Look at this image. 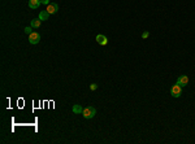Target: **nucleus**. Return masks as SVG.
<instances>
[{"label": "nucleus", "instance_id": "nucleus-2", "mask_svg": "<svg viewBox=\"0 0 195 144\" xmlns=\"http://www.w3.org/2000/svg\"><path fill=\"white\" fill-rule=\"evenodd\" d=\"M181 93H182V87L179 84L176 83L174 86H172V88H170V95L173 96V97H179L181 96Z\"/></svg>", "mask_w": 195, "mask_h": 144}, {"label": "nucleus", "instance_id": "nucleus-14", "mask_svg": "<svg viewBox=\"0 0 195 144\" xmlns=\"http://www.w3.org/2000/svg\"><path fill=\"white\" fill-rule=\"evenodd\" d=\"M40 3H42V4H46V5H48V4H50V0H40Z\"/></svg>", "mask_w": 195, "mask_h": 144}, {"label": "nucleus", "instance_id": "nucleus-11", "mask_svg": "<svg viewBox=\"0 0 195 144\" xmlns=\"http://www.w3.org/2000/svg\"><path fill=\"white\" fill-rule=\"evenodd\" d=\"M98 88V84H95V83H92V84H90V90L91 91H95V90Z\"/></svg>", "mask_w": 195, "mask_h": 144}, {"label": "nucleus", "instance_id": "nucleus-10", "mask_svg": "<svg viewBox=\"0 0 195 144\" xmlns=\"http://www.w3.org/2000/svg\"><path fill=\"white\" fill-rule=\"evenodd\" d=\"M42 25V21L39 18H34L33 21H31V27H39Z\"/></svg>", "mask_w": 195, "mask_h": 144}, {"label": "nucleus", "instance_id": "nucleus-6", "mask_svg": "<svg viewBox=\"0 0 195 144\" xmlns=\"http://www.w3.org/2000/svg\"><path fill=\"white\" fill-rule=\"evenodd\" d=\"M96 42L99 43L100 46H107L108 39H107V37H105V35H101V34H99V35H96Z\"/></svg>", "mask_w": 195, "mask_h": 144}, {"label": "nucleus", "instance_id": "nucleus-12", "mask_svg": "<svg viewBox=\"0 0 195 144\" xmlns=\"http://www.w3.org/2000/svg\"><path fill=\"white\" fill-rule=\"evenodd\" d=\"M25 33L27 34V35H30L33 31H31V27H25Z\"/></svg>", "mask_w": 195, "mask_h": 144}, {"label": "nucleus", "instance_id": "nucleus-5", "mask_svg": "<svg viewBox=\"0 0 195 144\" xmlns=\"http://www.w3.org/2000/svg\"><path fill=\"white\" fill-rule=\"evenodd\" d=\"M187 83H189V77H186V75H179L178 77L177 84H179L181 87H185V86H187Z\"/></svg>", "mask_w": 195, "mask_h": 144}, {"label": "nucleus", "instance_id": "nucleus-1", "mask_svg": "<svg viewBox=\"0 0 195 144\" xmlns=\"http://www.w3.org/2000/svg\"><path fill=\"white\" fill-rule=\"evenodd\" d=\"M96 114V110H95V108L94 107H87V108H83V112H82V116L85 117V118H94Z\"/></svg>", "mask_w": 195, "mask_h": 144}, {"label": "nucleus", "instance_id": "nucleus-8", "mask_svg": "<svg viewBox=\"0 0 195 144\" xmlns=\"http://www.w3.org/2000/svg\"><path fill=\"white\" fill-rule=\"evenodd\" d=\"M72 112L74 113V114H81V113L83 112V108H82L80 104H74L73 108H72Z\"/></svg>", "mask_w": 195, "mask_h": 144}, {"label": "nucleus", "instance_id": "nucleus-9", "mask_svg": "<svg viewBox=\"0 0 195 144\" xmlns=\"http://www.w3.org/2000/svg\"><path fill=\"white\" fill-rule=\"evenodd\" d=\"M48 17H50V13L47 10H42L40 13H39V19H40V21H46V19H48Z\"/></svg>", "mask_w": 195, "mask_h": 144}, {"label": "nucleus", "instance_id": "nucleus-3", "mask_svg": "<svg viewBox=\"0 0 195 144\" xmlns=\"http://www.w3.org/2000/svg\"><path fill=\"white\" fill-rule=\"evenodd\" d=\"M29 42L31 44H38V43L40 42V35L38 33H35V31H33V33L29 35Z\"/></svg>", "mask_w": 195, "mask_h": 144}, {"label": "nucleus", "instance_id": "nucleus-4", "mask_svg": "<svg viewBox=\"0 0 195 144\" xmlns=\"http://www.w3.org/2000/svg\"><path fill=\"white\" fill-rule=\"evenodd\" d=\"M47 12H48L50 14H55L56 12L58 10V5L56 3H50L48 5H47V9H46Z\"/></svg>", "mask_w": 195, "mask_h": 144}, {"label": "nucleus", "instance_id": "nucleus-7", "mask_svg": "<svg viewBox=\"0 0 195 144\" xmlns=\"http://www.w3.org/2000/svg\"><path fill=\"white\" fill-rule=\"evenodd\" d=\"M40 4V0H29V8H31V9H38Z\"/></svg>", "mask_w": 195, "mask_h": 144}, {"label": "nucleus", "instance_id": "nucleus-13", "mask_svg": "<svg viewBox=\"0 0 195 144\" xmlns=\"http://www.w3.org/2000/svg\"><path fill=\"white\" fill-rule=\"evenodd\" d=\"M148 35H150V33H148V31H144V33L142 34V38L146 39V38H148Z\"/></svg>", "mask_w": 195, "mask_h": 144}]
</instances>
